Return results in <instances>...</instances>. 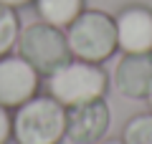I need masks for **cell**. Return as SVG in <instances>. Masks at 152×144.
<instances>
[{
  "label": "cell",
  "instance_id": "obj_3",
  "mask_svg": "<svg viewBox=\"0 0 152 144\" xmlns=\"http://www.w3.org/2000/svg\"><path fill=\"white\" fill-rule=\"evenodd\" d=\"M71 58L102 63L117 51V25L114 18L102 10H81L69 28H66Z\"/></svg>",
  "mask_w": 152,
  "mask_h": 144
},
{
  "label": "cell",
  "instance_id": "obj_5",
  "mask_svg": "<svg viewBox=\"0 0 152 144\" xmlns=\"http://www.w3.org/2000/svg\"><path fill=\"white\" fill-rule=\"evenodd\" d=\"M41 73L23 56H0V104L18 109L38 94Z\"/></svg>",
  "mask_w": 152,
  "mask_h": 144
},
{
  "label": "cell",
  "instance_id": "obj_13",
  "mask_svg": "<svg viewBox=\"0 0 152 144\" xmlns=\"http://www.w3.org/2000/svg\"><path fill=\"white\" fill-rule=\"evenodd\" d=\"M28 3H33V0H0V5H8V8H23Z\"/></svg>",
  "mask_w": 152,
  "mask_h": 144
},
{
  "label": "cell",
  "instance_id": "obj_12",
  "mask_svg": "<svg viewBox=\"0 0 152 144\" xmlns=\"http://www.w3.org/2000/svg\"><path fill=\"white\" fill-rule=\"evenodd\" d=\"M10 139H13V116L10 109L0 104V144H8Z\"/></svg>",
  "mask_w": 152,
  "mask_h": 144
},
{
  "label": "cell",
  "instance_id": "obj_6",
  "mask_svg": "<svg viewBox=\"0 0 152 144\" xmlns=\"http://www.w3.org/2000/svg\"><path fill=\"white\" fill-rule=\"evenodd\" d=\"M109 124H112V111L104 99L66 109V139L71 144L102 142L109 132Z\"/></svg>",
  "mask_w": 152,
  "mask_h": 144
},
{
  "label": "cell",
  "instance_id": "obj_1",
  "mask_svg": "<svg viewBox=\"0 0 152 144\" xmlns=\"http://www.w3.org/2000/svg\"><path fill=\"white\" fill-rule=\"evenodd\" d=\"M66 137V106L53 96H33L13 114V139L18 144H61Z\"/></svg>",
  "mask_w": 152,
  "mask_h": 144
},
{
  "label": "cell",
  "instance_id": "obj_4",
  "mask_svg": "<svg viewBox=\"0 0 152 144\" xmlns=\"http://www.w3.org/2000/svg\"><path fill=\"white\" fill-rule=\"evenodd\" d=\"M15 46H18V56H23L41 76H51L56 68L71 61L64 28H56L43 20L23 28Z\"/></svg>",
  "mask_w": 152,
  "mask_h": 144
},
{
  "label": "cell",
  "instance_id": "obj_7",
  "mask_svg": "<svg viewBox=\"0 0 152 144\" xmlns=\"http://www.w3.org/2000/svg\"><path fill=\"white\" fill-rule=\"evenodd\" d=\"M117 48L122 53H152V10L145 5H127L114 18Z\"/></svg>",
  "mask_w": 152,
  "mask_h": 144
},
{
  "label": "cell",
  "instance_id": "obj_15",
  "mask_svg": "<svg viewBox=\"0 0 152 144\" xmlns=\"http://www.w3.org/2000/svg\"><path fill=\"white\" fill-rule=\"evenodd\" d=\"M147 104H150V109H152V89H150V94H147Z\"/></svg>",
  "mask_w": 152,
  "mask_h": 144
},
{
  "label": "cell",
  "instance_id": "obj_2",
  "mask_svg": "<svg viewBox=\"0 0 152 144\" xmlns=\"http://www.w3.org/2000/svg\"><path fill=\"white\" fill-rule=\"evenodd\" d=\"M46 86H48V96H53L58 104L69 109V106L104 99L109 79H107V71L99 63L71 58L69 63H64L48 76Z\"/></svg>",
  "mask_w": 152,
  "mask_h": 144
},
{
  "label": "cell",
  "instance_id": "obj_9",
  "mask_svg": "<svg viewBox=\"0 0 152 144\" xmlns=\"http://www.w3.org/2000/svg\"><path fill=\"white\" fill-rule=\"evenodd\" d=\"M43 23L56 28H69L84 10V0H33Z\"/></svg>",
  "mask_w": 152,
  "mask_h": 144
},
{
  "label": "cell",
  "instance_id": "obj_10",
  "mask_svg": "<svg viewBox=\"0 0 152 144\" xmlns=\"http://www.w3.org/2000/svg\"><path fill=\"white\" fill-rule=\"evenodd\" d=\"M20 36V20H18L15 8L0 5V56L10 53Z\"/></svg>",
  "mask_w": 152,
  "mask_h": 144
},
{
  "label": "cell",
  "instance_id": "obj_14",
  "mask_svg": "<svg viewBox=\"0 0 152 144\" xmlns=\"http://www.w3.org/2000/svg\"><path fill=\"white\" fill-rule=\"evenodd\" d=\"M96 144H124L122 139H102V142H96Z\"/></svg>",
  "mask_w": 152,
  "mask_h": 144
},
{
  "label": "cell",
  "instance_id": "obj_8",
  "mask_svg": "<svg viewBox=\"0 0 152 144\" xmlns=\"http://www.w3.org/2000/svg\"><path fill=\"white\" fill-rule=\"evenodd\" d=\"M114 89L127 99H147L152 89V53H124L114 68Z\"/></svg>",
  "mask_w": 152,
  "mask_h": 144
},
{
  "label": "cell",
  "instance_id": "obj_11",
  "mask_svg": "<svg viewBox=\"0 0 152 144\" xmlns=\"http://www.w3.org/2000/svg\"><path fill=\"white\" fill-rule=\"evenodd\" d=\"M124 144H152V114H137L124 124Z\"/></svg>",
  "mask_w": 152,
  "mask_h": 144
}]
</instances>
